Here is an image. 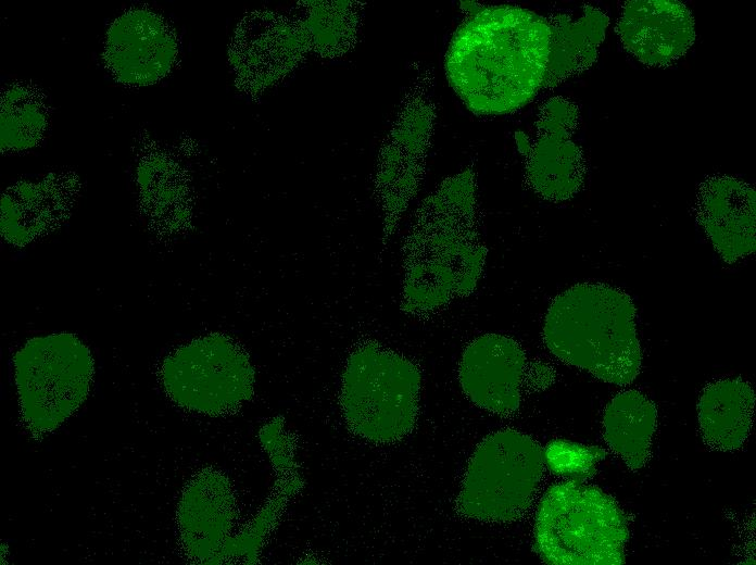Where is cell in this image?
I'll list each match as a JSON object with an SVG mask.
<instances>
[{"instance_id": "7", "label": "cell", "mask_w": 756, "mask_h": 565, "mask_svg": "<svg viewBox=\"0 0 756 565\" xmlns=\"http://www.w3.org/2000/svg\"><path fill=\"white\" fill-rule=\"evenodd\" d=\"M433 78L429 67H417L379 148L374 197L382 216V249L394 236L425 177L437 117Z\"/></svg>"}, {"instance_id": "11", "label": "cell", "mask_w": 756, "mask_h": 565, "mask_svg": "<svg viewBox=\"0 0 756 565\" xmlns=\"http://www.w3.org/2000/svg\"><path fill=\"white\" fill-rule=\"evenodd\" d=\"M579 109L569 99L555 96L539 108L536 137L525 155V178L542 199L566 201L581 189L585 161L574 140Z\"/></svg>"}, {"instance_id": "1", "label": "cell", "mask_w": 756, "mask_h": 565, "mask_svg": "<svg viewBox=\"0 0 756 565\" xmlns=\"http://www.w3.org/2000/svg\"><path fill=\"white\" fill-rule=\"evenodd\" d=\"M467 3L468 15L445 55L448 81L477 115L519 110L543 87L550 51L547 20L520 7Z\"/></svg>"}, {"instance_id": "9", "label": "cell", "mask_w": 756, "mask_h": 565, "mask_svg": "<svg viewBox=\"0 0 756 565\" xmlns=\"http://www.w3.org/2000/svg\"><path fill=\"white\" fill-rule=\"evenodd\" d=\"M164 391L177 405L218 416L235 412L254 392V367L245 351L223 334L189 341L168 354L161 366Z\"/></svg>"}, {"instance_id": "17", "label": "cell", "mask_w": 756, "mask_h": 565, "mask_svg": "<svg viewBox=\"0 0 756 565\" xmlns=\"http://www.w3.org/2000/svg\"><path fill=\"white\" fill-rule=\"evenodd\" d=\"M695 214L726 263L755 252L756 193L749 184L727 175L705 178L698 187Z\"/></svg>"}, {"instance_id": "24", "label": "cell", "mask_w": 756, "mask_h": 565, "mask_svg": "<svg viewBox=\"0 0 756 565\" xmlns=\"http://www.w3.org/2000/svg\"><path fill=\"white\" fill-rule=\"evenodd\" d=\"M606 452L597 445H585L564 439L549 442L543 450L544 465L567 480L584 482L595 475Z\"/></svg>"}, {"instance_id": "3", "label": "cell", "mask_w": 756, "mask_h": 565, "mask_svg": "<svg viewBox=\"0 0 756 565\" xmlns=\"http://www.w3.org/2000/svg\"><path fill=\"white\" fill-rule=\"evenodd\" d=\"M635 326V306L628 293L601 282H582L553 299L542 336L549 351L564 363L626 386L637 378L642 363Z\"/></svg>"}, {"instance_id": "23", "label": "cell", "mask_w": 756, "mask_h": 565, "mask_svg": "<svg viewBox=\"0 0 756 565\" xmlns=\"http://www.w3.org/2000/svg\"><path fill=\"white\" fill-rule=\"evenodd\" d=\"M48 126L45 95L27 83L9 86L1 96V150L20 152L37 146Z\"/></svg>"}, {"instance_id": "15", "label": "cell", "mask_w": 756, "mask_h": 565, "mask_svg": "<svg viewBox=\"0 0 756 565\" xmlns=\"http://www.w3.org/2000/svg\"><path fill=\"white\" fill-rule=\"evenodd\" d=\"M623 48L648 66H667L695 40L691 11L676 0L627 1L617 23Z\"/></svg>"}, {"instance_id": "13", "label": "cell", "mask_w": 756, "mask_h": 565, "mask_svg": "<svg viewBox=\"0 0 756 565\" xmlns=\"http://www.w3.org/2000/svg\"><path fill=\"white\" fill-rule=\"evenodd\" d=\"M178 58L174 29L158 13L133 8L109 27L103 59L123 84L146 86L165 77Z\"/></svg>"}, {"instance_id": "19", "label": "cell", "mask_w": 756, "mask_h": 565, "mask_svg": "<svg viewBox=\"0 0 756 565\" xmlns=\"http://www.w3.org/2000/svg\"><path fill=\"white\" fill-rule=\"evenodd\" d=\"M546 20L550 51L543 87L551 88L594 64L609 18L600 9L584 4L578 17L555 13Z\"/></svg>"}, {"instance_id": "4", "label": "cell", "mask_w": 756, "mask_h": 565, "mask_svg": "<svg viewBox=\"0 0 756 565\" xmlns=\"http://www.w3.org/2000/svg\"><path fill=\"white\" fill-rule=\"evenodd\" d=\"M533 539L536 552L549 564L620 565L626 558L628 520L602 489L567 480L542 497Z\"/></svg>"}, {"instance_id": "20", "label": "cell", "mask_w": 756, "mask_h": 565, "mask_svg": "<svg viewBox=\"0 0 756 565\" xmlns=\"http://www.w3.org/2000/svg\"><path fill=\"white\" fill-rule=\"evenodd\" d=\"M754 406V390L742 378L720 379L706 386L697 405L704 442L719 451L740 449L751 432Z\"/></svg>"}, {"instance_id": "2", "label": "cell", "mask_w": 756, "mask_h": 565, "mask_svg": "<svg viewBox=\"0 0 756 565\" xmlns=\"http://www.w3.org/2000/svg\"><path fill=\"white\" fill-rule=\"evenodd\" d=\"M487 254L470 164L444 178L414 212L402 243V311L428 316L470 296Z\"/></svg>"}, {"instance_id": "6", "label": "cell", "mask_w": 756, "mask_h": 565, "mask_svg": "<svg viewBox=\"0 0 756 565\" xmlns=\"http://www.w3.org/2000/svg\"><path fill=\"white\" fill-rule=\"evenodd\" d=\"M13 365L22 422L35 436L53 431L77 411L94 374L89 348L68 332L27 340Z\"/></svg>"}, {"instance_id": "14", "label": "cell", "mask_w": 756, "mask_h": 565, "mask_svg": "<svg viewBox=\"0 0 756 565\" xmlns=\"http://www.w3.org/2000/svg\"><path fill=\"white\" fill-rule=\"evenodd\" d=\"M526 354L513 338L484 334L465 348L458 369L462 390L477 406L511 415L520 405Z\"/></svg>"}, {"instance_id": "21", "label": "cell", "mask_w": 756, "mask_h": 565, "mask_svg": "<svg viewBox=\"0 0 756 565\" xmlns=\"http://www.w3.org/2000/svg\"><path fill=\"white\" fill-rule=\"evenodd\" d=\"M656 425L655 404L638 390L617 393L607 403L603 415L607 445L632 470L646 464Z\"/></svg>"}, {"instance_id": "10", "label": "cell", "mask_w": 756, "mask_h": 565, "mask_svg": "<svg viewBox=\"0 0 756 565\" xmlns=\"http://www.w3.org/2000/svg\"><path fill=\"white\" fill-rule=\"evenodd\" d=\"M310 53L293 15L270 10L250 12L238 23L229 45L237 87L260 96L284 81Z\"/></svg>"}, {"instance_id": "18", "label": "cell", "mask_w": 756, "mask_h": 565, "mask_svg": "<svg viewBox=\"0 0 756 565\" xmlns=\"http://www.w3.org/2000/svg\"><path fill=\"white\" fill-rule=\"evenodd\" d=\"M140 205L153 230L162 237L188 231L193 194L186 168L167 151L152 147L137 171Z\"/></svg>"}, {"instance_id": "16", "label": "cell", "mask_w": 756, "mask_h": 565, "mask_svg": "<svg viewBox=\"0 0 756 565\" xmlns=\"http://www.w3.org/2000/svg\"><path fill=\"white\" fill-rule=\"evenodd\" d=\"M79 192V178L71 172L9 187L1 198L2 238L25 247L55 230L70 216Z\"/></svg>"}, {"instance_id": "5", "label": "cell", "mask_w": 756, "mask_h": 565, "mask_svg": "<svg viewBox=\"0 0 756 565\" xmlns=\"http://www.w3.org/2000/svg\"><path fill=\"white\" fill-rule=\"evenodd\" d=\"M421 386L410 359L368 342L348 357L340 405L349 428L374 443L401 440L414 428Z\"/></svg>"}, {"instance_id": "22", "label": "cell", "mask_w": 756, "mask_h": 565, "mask_svg": "<svg viewBox=\"0 0 756 565\" xmlns=\"http://www.w3.org/2000/svg\"><path fill=\"white\" fill-rule=\"evenodd\" d=\"M362 11L363 4L356 1H301L293 17L305 35L310 52L335 59L354 48Z\"/></svg>"}, {"instance_id": "8", "label": "cell", "mask_w": 756, "mask_h": 565, "mask_svg": "<svg viewBox=\"0 0 756 565\" xmlns=\"http://www.w3.org/2000/svg\"><path fill=\"white\" fill-rule=\"evenodd\" d=\"M543 468V449L530 436L515 429L493 432L470 457L457 510L482 522H513L530 506Z\"/></svg>"}, {"instance_id": "12", "label": "cell", "mask_w": 756, "mask_h": 565, "mask_svg": "<svg viewBox=\"0 0 756 565\" xmlns=\"http://www.w3.org/2000/svg\"><path fill=\"white\" fill-rule=\"evenodd\" d=\"M236 499L228 478L204 469L186 485L177 507L180 542L188 556L202 564L230 562Z\"/></svg>"}]
</instances>
